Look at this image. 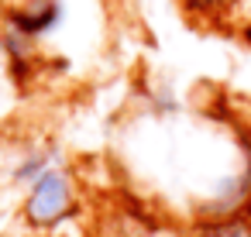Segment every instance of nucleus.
Wrapping results in <instances>:
<instances>
[{
  "label": "nucleus",
  "instance_id": "obj_4",
  "mask_svg": "<svg viewBox=\"0 0 251 237\" xmlns=\"http://www.w3.org/2000/svg\"><path fill=\"white\" fill-rule=\"evenodd\" d=\"M182 4H186L189 11H206V14H213V11H227V7H234L237 0H182Z\"/></svg>",
  "mask_w": 251,
  "mask_h": 237
},
{
  "label": "nucleus",
  "instance_id": "obj_3",
  "mask_svg": "<svg viewBox=\"0 0 251 237\" xmlns=\"http://www.w3.org/2000/svg\"><path fill=\"white\" fill-rule=\"evenodd\" d=\"M200 237H251V206L234 210V213H220L217 220H210Z\"/></svg>",
  "mask_w": 251,
  "mask_h": 237
},
{
  "label": "nucleus",
  "instance_id": "obj_1",
  "mask_svg": "<svg viewBox=\"0 0 251 237\" xmlns=\"http://www.w3.org/2000/svg\"><path fill=\"white\" fill-rule=\"evenodd\" d=\"M76 213V192H73V179L62 168H45L25 196V220L35 230H52L59 227L66 216Z\"/></svg>",
  "mask_w": 251,
  "mask_h": 237
},
{
  "label": "nucleus",
  "instance_id": "obj_2",
  "mask_svg": "<svg viewBox=\"0 0 251 237\" xmlns=\"http://www.w3.org/2000/svg\"><path fill=\"white\" fill-rule=\"evenodd\" d=\"M62 18L59 0H18L7 11V35L14 38H38L52 31Z\"/></svg>",
  "mask_w": 251,
  "mask_h": 237
}]
</instances>
